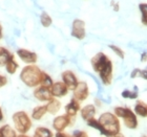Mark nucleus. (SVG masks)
Instances as JSON below:
<instances>
[{
  "instance_id": "393cba45",
  "label": "nucleus",
  "mask_w": 147,
  "mask_h": 137,
  "mask_svg": "<svg viewBox=\"0 0 147 137\" xmlns=\"http://www.w3.org/2000/svg\"><path fill=\"white\" fill-rule=\"evenodd\" d=\"M139 9H140L142 14V18H141L142 23L147 26V3H141L139 5Z\"/></svg>"
},
{
  "instance_id": "dca6fc26",
  "label": "nucleus",
  "mask_w": 147,
  "mask_h": 137,
  "mask_svg": "<svg viewBox=\"0 0 147 137\" xmlns=\"http://www.w3.org/2000/svg\"><path fill=\"white\" fill-rule=\"evenodd\" d=\"M47 113L45 105H41V106L35 107L33 111H32V118L34 120H40L41 118H43V116Z\"/></svg>"
},
{
  "instance_id": "6e6552de",
  "label": "nucleus",
  "mask_w": 147,
  "mask_h": 137,
  "mask_svg": "<svg viewBox=\"0 0 147 137\" xmlns=\"http://www.w3.org/2000/svg\"><path fill=\"white\" fill-rule=\"evenodd\" d=\"M71 36L78 40H83L85 38V22L81 19H75L71 25Z\"/></svg>"
},
{
  "instance_id": "39448f33",
  "label": "nucleus",
  "mask_w": 147,
  "mask_h": 137,
  "mask_svg": "<svg viewBox=\"0 0 147 137\" xmlns=\"http://www.w3.org/2000/svg\"><path fill=\"white\" fill-rule=\"evenodd\" d=\"M13 122L15 127V131L19 134H26L31 130L33 122L31 117L25 111H17L13 114Z\"/></svg>"
},
{
  "instance_id": "f3484780",
  "label": "nucleus",
  "mask_w": 147,
  "mask_h": 137,
  "mask_svg": "<svg viewBox=\"0 0 147 137\" xmlns=\"http://www.w3.org/2000/svg\"><path fill=\"white\" fill-rule=\"evenodd\" d=\"M12 55L13 53L9 51V49L0 46V67H4Z\"/></svg>"
},
{
  "instance_id": "f704fd0d",
  "label": "nucleus",
  "mask_w": 147,
  "mask_h": 137,
  "mask_svg": "<svg viewBox=\"0 0 147 137\" xmlns=\"http://www.w3.org/2000/svg\"><path fill=\"white\" fill-rule=\"evenodd\" d=\"M111 137H125V136H124L122 133H118V134L113 135V136H111Z\"/></svg>"
},
{
  "instance_id": "1a4fd4ad",
  "label": "nucleus",
  "mask_w": 147,
  "mask_h": 137,
  "mask_svg": "<svg viewBox=\"0 0 147 137\" xmlns=\"http://www.w3.org/2000/svg\"><path fill=\"white\" fill-rule=\"evenodd\" d=\"M17 55L19 57V59L21 60L22 62L26 63L28 65H34L38 61V55H37L36 52L31 51L28 49L24 48H19L17 50Z\"/></svg>"
},
{
  "instance_id": "72a5a7b5",
  "label": "nucleus",
  "mask_w": 147,
  "mask_h": 137,
  "mask_svg": "<svg viewBox=\"0 0 147 137\" xmlns=\"http://www.w3.org/2000/svg\"><path fill=\"white\" fill-rule=\"evenodd\" d=\"M95 103L97 104V106H98V107H101V102L99 101L98 98H96V100H95Z\"/></svg>"
},
{
  "instance_id": "2f4dec72",
  "label": "nucleus",
  "mask_w": 147,
  "mask_h": 137,
  "mask_svg": "<svg viewBox=\"0 0 147 137\" xmlns=\"http://www.w3.org/2000/svg\"><path fill=\"white\" fill-rule=\"evenodd\" d=\"M146 61H147V53L146 52H143L141 55V62L144 63V62H146Z\"/></svg>"
},
{
  "instance_id": "20e7f679",
  "label": "nucleus",
  "mask_w": 147,
  "mask_h": 137,
  "mask_svg": "<svg viewBox=\"0 0 147 137\" xmlns=\"http://www.w3.org/2000/svg\"><path fill=\"white\" fill-rule=\"evenodd\" d=\"M113 114L118 118H122L124 120V125L129 130H136L138 128L139 122L137 115L130 108L127 107H116L113 110Z\"/></svg>"
},
{
  "instance_id": "0eeeda50",
  "label": "nucleus",
  "mask_w": 147,
  "mask_h": 137,
  "mask_svg": "<svg viewBox=\"0 0 147 137\" xmlns=\"http://www.w3.org/2000/svg\"><path fill=\"white\" fill-rule=\"evenodd\" d=\"M89 90L88 85L86 82H78L77 87L73 90V98L77 100L78 102L85 101L88 98Z\"/></svg>"
},
{
  "instance_id": "ddd939ff",
  "label": "nucleus",
  "mask_w": 147,
  "mask_h": 137,
  "mask_svg": "<svg viewBox=\"0 0 147 137\" xmlns=\"http://www.w3.org/2000/svg\"><path fill=\"white\" fill-rule=\"evenodd\" d=\"M81 110V106H80V102H78L75 98H71V102L65 106V114L68 115L69 117L75 118L77 115V113Z\"/></svg>"
},
{
  "instance_id": "9d476101",
  "label": "nucleus",
  "mask_w": 147,
  "mask_h": 137,
  "mask_svg": "<svg viewBox=\"0 0 147 137\" xmlns=\"http://www.w3.org/2000/svg\"><path fill=\"white\" fill-rule=\"evenodd\" d=\"M62 82L64 83V85L67 87L68 90H74L78 85V79L75 76V73L71 70H65L61 74Z\"/></svg>"
},
{
  "instance_id": "bb28decb",
  "label": "nucleus",
  "mask_w": 147,
  "mask_h": 137,
  "mask_svg": "<svg viewBox=\"0 0 147 137\" xmlns=\"http://www.w3.org/2000/svg\"><path fill=\"white\" fill-rule=\"evenodd\" d=\"M141 70L142 69H140V68H135V69L131 71V73H130V78H131V79L140 78V76H141Z\"/></svg>"
},
{
  "instance_id": "7ed1b4c3",
  "label": "nucleus",
  "mask_w": 147,
  "mask_h": 137,
  "mask_svg": "<svg viewBox=\"0 0 147 137\" xmlns=\"http://www.w3.org/2000/svg\"><path fill=\"white\" fill-rule=\"evenodd\" d=\"M42 70L37 65H26L22 68L20 72V80L21 82L30 88H36L40 86Z\"/></svg>"
},
{
  "instance_id": "c756f323",
  "label": "nucleus",
  "mask_w": 147,
  "mask_h": 137,
  "mask_svg": "<svg viewBox=\"0 0 147 137\" xmlns=\"http://www.w3.org/2000/svg\"><path fill=\"white\" fill-rule=\"evenodd\" d=\"M55 137H71L69 134L65 133V132H57L55 134Z\"/></svg>"
},
{
  "instance_id": "4c0bfd02",
  "label": "nucleus",
  "mask_w": 147,
  "mask_h": 137,
  "mask_svg": "<svg viewBox=\"0 0 147 137\" xmlns=\"http://www.w3.org/2000/svg\"><path fill=\"white\" fill-rule=\"evenodd\" d=\"M141 137H147V136H146V135H142Z\"/></svg>"
},
{
  "instance_id": "b1692460",
  "label": "nucleus",
  "mask_w": 147,
  "mask_h": 137,
  "mask_svg": "<svg viewBox=\"0 0 147 137\" xmlns=\"http://www.w3.org/2000/svg\"><path fill=\"white\" fill-rule=\"evenodd\" d=\"M122 96L124 98H129V100H136L138 98V87H135V90H124L122 92Z\"/></svg>"
},
{
  "instance_id": "9b49d317",
  "label": "nucleus",
  "mask_w": 147,
  "mask_h": 137,
  "mask_svg": "<svg viewBox=\"0 0 147 137\" xmlns=\"http://www.w3.org/2000/svg\"><path fill=\"white\" fill-rule=\"evenodd\" d=\"M34 96L39 102H49L53 98L51 89L43 86H38L34 90Z\"/></svg>"
},
{
  "instance_id": "7c9ffc66",
  "label": "nucleus",
  "mask_w": 147,
  "mask_h": 137,
  "mask_svg": "<svg viewBox=\"0 0 147 137\" xmlns=\"http://www.w3.org/2000/svg\"><path fill=\"white\" fill-rule=\"evenodd\" d=\"M111 5L113 6L115 12H118V11H119V3H115L113 1H111Z\"/></svg>"
},
{
  "instance_id": "4468645a",
  "label": "nucleus",
  "mask_w": 147,
  "mask_h": 137,
  "mask_svg": "<svg viewBox=\"0 0 147 137\" xmlns=\"http://www.w3.org/2000/svg\"><path fill=\"white\" fill-rule=\"evenodd\" d=\"M80 112H81V117H82L85 122H87V120L95 117L96 113H97V110H96L95 105L89 104V105H86V106L83 107L82 109L80 110Z\"/></svg>"
},
{
  "instance_id": "2eb2a0df",
  "label": "nucleus",
  "mask_w": 147,
  "mask_h": 137,
  "mask_svg": "<svg viewBox=\"0 0 147 137\" xmlns=\"http://www.w3.org/2000/svg\"><path fill=\"white\" fill-rule=\"evenodd\" d=\"M46 106V110H47V113L49 114H57V113L60 111L61 109V103L60 101H58L56 98H53L49 102H47Z\"/></svg>"
},
{
  "instance_id": "f03ea898",
  "label": "nucleus",
  "mask_w": 147,
  "mask_h": 137,
  "mask_svg": "<svg viewBox=\"0 0 147 137\" xmlns=\"http://www.w3.org/2000/svg\"><path fill=\"white\" fill-rule=\"evenodd\" d=\"M98 122L101 126V134L105 137H111L120 133L121 125L120 120L113 113L104 112L98 118Z\"/></svg>"
},
{
  "instance_id": "6ab92c4d",
  "label": "nucleus",
  "mask_w": 147,
  "mask_h": 137,
  "mask_svg": "<svg viewBox=\"0 0 147 137\" xmlns=\"http://www.w3.org/2000/svg\"><path fill=\"white\" fill-rule=\"evenodd\" d=\"M33 137H54V133L46 127H37Z\"/></svg>"
},
{
  "instance_id": "423d86ee",
  "label": "nucleus",
  "mask_w": 147,
  "mask_h": 137,
  "mask_svg": "<svg viewBox=\"0 0 147 137\" xmlns=\"http://www.w3.org/2000/svg\"><path fill=\"white\" fill-rule=\"evenodd\" d=\"M74 120H75V118L69 117L66 114L59 115L55 117L53 120V129L56 130L57 132H63L67 127L74 125V122H75Z\"/></svg>"
},
{
  "instance_id": "5701e85b",
  "label": "nucleus",
  "mask_w": 147,
  "mask_h": 137,
  "mask_svg": "<svg viewBox=\"0 0 147 137\" xmlns=\"http://www.w3.org/2000/svg\"><path fill=\"white\" fill-rule=\"evenodd\" d=\"M40 23L43 27H49L53 23V19L52 17L47 14L46 12H43L41 15H40Z\"/></svg>"
},
{
  "instance_id": "412c9836",
  "label": "nucleus",
  "mask_w": 147,
  "mask_h": 137,
  "mask_svg": "<svg viewBox=\"0 0 147 137\" xmlns=\"http://www.w3.org/2000/svg\"><path fill=\"white\" fill-rule=\"evenodd\" d=\"M4 67H5L7 73H9V74H14V73L17 71V69L19 68V64L15 60V55H13L12 57H11V59L7 61V63H6V65Z\"/></svg>"
},
{
  "instance_id": "cd10ccee",
  "label": "nucleus",
  "mask_w": 147,
  "mask_h": 137,
  "mask_svg": "<svg viewBox=\"0 0 147 137\" xmlns=\"http://www.w3.org/2000/svg\"><path fill=\"white\" fill-rule=\"evenodd\" d=\"M71 137H88V135L84 131H75Z\"/></svg>"
},
{
  "instance_id": "473e14b6",
  "label": "nucleus",
  "mask_w": 147,
  "mask_h": 137,
  "mask_svg": "<svg viewBox=\"0 0 147 137\" xmlns=\"http://www.w3.org/2000/svg\"><path fill=\"white\" fill-rule=\"evenodd\" d=\"M3 119H4V115H3L2 108L0 107V122H3Z\"/></svg>"
},
{
  "instance_id": "aec40b11",
  "label": "nucleus",
  "mask_w": 147,
  "mask_h": 137,
  "mask_svg": "<svg viewBox=\"0 0 147 137\" xmlns=\"http://www.w3.org/2000/svg\"><path fill=\"white\" fill-rule=\"evenodd\" d=\"M15 129H13L9 125H3L0 127V137H17Z\"/></svg>"
},
{
  "instance_id": "4be33fe9",
  "label": "nucleus",
  "mask_w": 147,
  "mask_h": 137,
  "mask_svg": "<svg viewBox=\"0 0 147 137\" xmlns=\"http://www.w3.org/2000/svg\"><path fill=\"white\" fill-rule=\"evenodd\" d=\"M53 84H54V82H53L51 76L47 74L46 72H44V71H42V74H41V81H40V86L51 88Z\"/></svg>"
},
{
  "instance_id": "f8f14e48",
  "label": "nucleus",
  "mask_w": 147,
  "mask_h": 137,
  "mask_svg": "<svg viewBox=\"0 0 147 137\" xmlns=\"http://www.w3.org/2000/svg\"><path fill=\"white\" fill-rule=\"evenodd\" d=\"M51 92H52L53 98H63L67 94L68 89L64 85L63 82H56L54 83L51 87Z\"/></svg>"
},
{
  "instance_id": "58836bf2",
  "label": "nucleus",
  "mask_w": 147,
  "mask_h": 137,
  "mask_svg": "<svg viewBox=\"0 0 147 137\" xmlns=\"http://www.w3.org/2000/svg\"><path fill=\"white\" fill-rule=\"evenodd\" d=\"M104 137H105V136H104Z\"/></svg>"
},
{
  "instance_id": "a878e982",
  "label": "nucleus",
  "mask_w": 147,
  "mask_h": 137,
  "mask_svg": "<svg viewBox=\"0 0 147 137\" xmlns=\"http://www.w3.org/2000/svg\"><path fill=\"white\" fill-rule=\"evenodd\" d=\"M108 47H109L110 49H111V50H113V52H115V53H116L117 55H118V57H119L120 59H124L125 58V53H124V51H123L122 49L120 48L119 46H116V45H109L108 46Z\"/></svg>"
},
{
  "instance_id": "f257e3e1",
  "label": "nucleus",
  "mask_w": 147,
  "mask_h": 137,
  "mask_svg": "<svg viewBox=\"0 0 147 137\" xmlns=\"http://www.w3.org/2000/svg\"><path fill=\"white\" fill-rule=\"evenodd\" d=\"M94 71L98 73L103 85L109 86L113 82V63L104 52H98L90 60Z\"/></svg>"
},
{
  "instance_id": "e433bc0d",
  "label": "nucleus",
  "mask_w": 147,
  "mask_h": 137,
  "mask_svg": "<svg viewBox=\"0 0 147 137\" xmlns=\"http://www.w3.org/2000/svg\"><path fill=\"white\" fill-rule=\"evenodd\" d=\"M17 137H31V136H28V135H26V134H19Z\"/></svg>"
},
{
  "instance_id": "c9c22d12",
  "label": "nucleus",
  "mask_w": 147,
  "mask_h": 137,
  "mask_svg": "<svg viewBox=\"0 0 147 137\" xmlns=\"http://www.w3.org/2000/svg\"><path fill=\"white\" fill-rule=\"evenodd\" d=\"M1 38H2V26L0 24V40H1Z\"/></svg>"
},
{
  "instance_id": "c85d7f7f",
  "label": "nucleus",
  "mask_w": 147,
  "mask_h": 137,
  "mask_svg": "<svg viewBox=\"0 0 147 137\" xmlns=\"http://www.w3.org/2000/svg\"><path fill=\"white\" fill-rule=\"evenodd\" d=\"M7 84V79H6L5 76L3 74H0V88H2Z\"/></svg>"
},
{
  "instance_id": "a211bd4d",
  "label": "nucleus",
  "mask_w": 147,
  "mask_h": 137,
  "mask_svg": "<svg viewBox=\"0 0 147 137\" xmlns=\"http://www.w3.org/2000/svg\"><path fill=\"white\" fill-rule=\"evenodd\" d=\"M135 114L141 117H147V105L142 101H138L135 106Z\"/></svg>"
}]
</instances>
